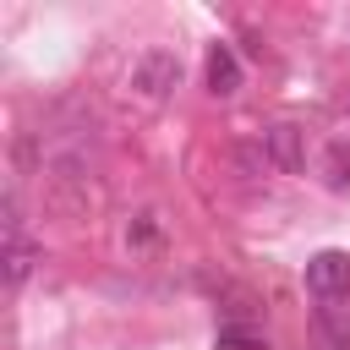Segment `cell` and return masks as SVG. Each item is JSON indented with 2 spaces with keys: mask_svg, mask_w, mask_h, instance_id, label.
<instances>
[{
  "mask_svg": "<svg viewBox=\"0 0 350 350\" xmlns=\"http://www.w3.org/2000/svg\"><path fill=\"white\" fill-rule=\"evenodd\" d=\"M131 93L137 98H148V104H159V98H170L175 88H180V60L170 55V49H142L137 60H131Z\"/></svg>",
  "mask_w": 350,
  "mask_h": 350,
  "instance_id": "obj_1",
  "label": "cell"
},
{
  "mask_svg": "<svg viewBox=\"0 0 350 350\" xmlns=\"http://www.w3.org/2000/svg\"><path fill=\"white\" fill-rule=\"evenodd\" d=\"M257 148H262V164L279 170V175L306 170V131H301L295 120H273V126L257 137Z\"/></svg>",
  "mask_w": 350,
  "mask_h": 350,
  "instance_id": "obj_2",
  "label": "cell"
},
{
  "mask_svg": "<svg viewBox=\"0 0 350 350\" xmlns=\"http://www.w3.org/2000/svg\"><path fill=\"white\" fill-rule=\"evenodd\" d=\"M306 290L323 301V306H334V301H345L350 295V252H317V257H306Z\"/></svg>",
  "mask_w": 350,
  "mask_h": 350,
  "instance_id": "obj_3",
  "label": "cell"
},
{
  "mask_svg": "<svg viewBox=\"0 0 350 350\" xmlns=\"http://www.w3.org/2000/svg\"><path fill=\"white\" fill-rule=\"evenodd\" d=\"M208 93H213V98L241 93V55H235L230 44H213V49H208Z\"/></svg>",
  "mask_w": 350,
  "mask_h": 350,
  "instance_id": "obj_4",
  "label": "cell"
},
{
  "mask_svg": "<svg viewBox=\"0 0 350 350\" xmlns=\"http://www.w3.org/2000/svg\"><path fill=\"white\" fill-rule=\"evenodd\" d=\"M38 268V241L33 235H5V290H22Z\"/></svg>",
  "mask_w": 350,
  "mask_h": 350,
  "instance_id": "obj_5",
  "label": "cell"
},
{
  "mask_svg": "<svg viewBox=\"0 0 350 350\" xmlns=\"http://www.w3.org/2000/svg\"><path fill=\"white\" fill-rule=\"evenodd\" d=\"M323 186L328 191H350V137H328L323 142Z\"/></svg>",
  "mask_w": 350,
  "mask_h": 350,
  "instance_id": "obj_6",
  "label": "cell"
},
{
  "mask_svg": "<svg viewBox=\"0 0 350 350\" xmlns=\"http://www.w3.org/2000/svg\"><path fill=\"white\" fill-rule=\"evenodd\" d=\"M159 235H164V230H159V213H153V208H142V213H131V219H126V246H131V252L159 246Z\"/></svg>",
  "mask_w": 350,
  "mask_h": 350,
  "instance_id": "obj_7",
  "label": "cell"
},
{
  "mask_svg": "<svg viewBox=\"0 0 350 350\" xmlns=\"http://www.w3.org/2000/svg\"><path fill=\"white\" fill-rule=\"evenodd\" d=\"M213 350H268V339H262L257 328H241V323H224V328H219V339H213Z\"/></svg>",
  "mask_w": 350,
  "mask_h": 350,
  "instance_id": "obj_8",
  "label": "cell"
},
{
  "mask_svg": "<svg viewBox=\"0 0 350 350\" xmlns=\"http://www.w3.org/2000/svg\"><path fill=\"white\" fill-rule=\"evenodd\" d=\"M323 350H350V345H328V339H323Z\"/></svg>",
  "mask_w": 350,
  "mask_h": 350,
  "instance_id": "obj_9",
  "label": "cell"
}]
</instances>
